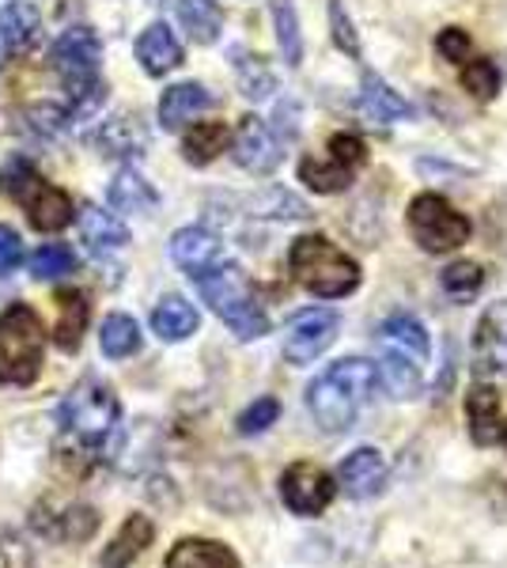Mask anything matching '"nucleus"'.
Segmentation results:
<instances>
[{
  "instance_id": "nucleus-7",
  "label": "nucleus",
  "mask_w": 507,
  "mask_h": 568,
  "mask_svg": "<svg viewBox=\"0 0 507 568\" xmlns=\"http://www.w3.org/2000/svg\"><path fill=\"white\" fill-rule=\"evenodd\" d=\"M42 318L27 304H12L0 315V383L4 387H31L42 372Z\"/></svg>"
},
{
  "instance_id": "nucleus-29",
  "label": "nucleus",
  "mask_w": 507,
  "mask_h": 568,
  "mask_svg": "<svg viewBox=\"0 0 507 568\" xmlns=\"http://www.w3.org/2000/svg\"><path fill=\"white\" fill-rule=\"evenodd\" d=\"M174 12H179L182 31L201 45L216 42L220 31H224V12H220L216 0H179Z\"/></svg>"
},
{
  "instance_id": "nucleus-30",
  "label": "nucleus",
  "mask_w": 507,
  "mask_h": 568,
  "mask_svg": "<svg viewBox=\"0 0 507 568\" xmlns=\"http://www.w3.org/2000/svg\"><path fill=\"white\" fill-rule=\"evenodd\" d=\"M227 144H232V130H227L224 122H197L182 136V155H186L193 168H205V163L216 160Z\"/></svg>"
},
{
  "instance_id": "nucleus-20",
  "label": "nucleus",
  "mask_w": 507,
  "mask_h": 568,
  "mask_svg": "<svg viewBox=\"0 0 507 568\" xmlns=\"http://www.w3.org/2000/svg\"><path fill=\"white\" fill-rule=\"evenodd\" d=\"M466 425L477 444L500 439V394H496L493 383H477L466 394Z\"/></svg>"
},
{
  "instance_id": "nucleus-42",
  "label": "nucleus",
  "mask_w": 507,
  "mask_h": 568,
  "mask_svg": "<svg viewBox=\"0 0 507 568\" xmlns=\"http://www.w3.org/2000/svg\"><path fill=\"white\" fill-rule=\"evenodd\" d=\"M500 439H504V444H507V425H500Z\"/></svg>"
},
{
  "instance_id": "nucleus-8",
  "label": "nucleus",
  "mask_w": 507,
  "mask_h": 568,
  "mask_svg": "<svg viewBox=\"0 0 507 568\" xmlns=\"http://www.w3.org/2000/svg\"><path fill=\"white\" fill-rule=\"evenodd\" d=\"M0 186H4V194L12 201H20V209L27 213V220H31L34 232H61V227H69L72 216H77L72 197L53 186V182H45L39 171L23 160L4 171Z\"/></svg>"
},
{
  "instance_id": "nucleus-16",
  "label": "nucleus",
  "mask_w": 507,
  "mask_h": 568,
  "mask_svg": "<svg viewBox=\"0 0 507 568\" xmlns=\"http://www.w3.org/2000/svg\"><path fill=\"white\" fill-rule=\"evenodd\" d=\"M171 258L174 265H182L190 277H201L212 265L224 262V243H220L209 227H182L171 240Z\"/></svg>"
},
{
  "instance_id": "nucleus-21",
  "label": "nucleus",
  "mask_w": 507,
  "mask_h": 568,
  "mask_svg": "<svg viewBox=\"0 0 507 568\" xmlns=\"http://www.w3.org/2000/svg\"><path fill=\"white\" fill-rule=\"evenodd\" d=\"M152 538H155V524L149 516H129L122 530L114 535V542L103 549V568H129L152 546Z\"/></svg>"
},
{
  "instance_id": "nucleus-1",
  "label": "nucleus",
  "mask_w": 507,
  "mask_h": 568,
  "mask_svg": "<svg viewBox=\"0 0 507 568\" xmlns=\"http://www.w3.org/2000/svg\"><path fill=\"white\" fill-rule=\"evenodd\" d=\"M375 387H379V368L364 356H345V361L315 375V383L307 387V409L322 433H348L359 409L372 402Z\"/></svg>"
},
{
  "instance_id": "nucleus-33",
  "label": "nucleus",
  "mask_w": 507,
  "mask_h": 568,
  "mask_svg": "<svg viewBox=\"0 0 507 568\" xmlns=\"http://www.w3.org/2000/svg\"><path fill=\"white\" fill-rule=\"evenodd\" d=\"M235 77L246 99H270V91L276 88L273 69L262 58H254V53H235Z\"/></svg>"
},
{
  "instance_id": "nucleus-31",
  "label": "nucleus",
  "mask_w": 507,
  "mask_h": 568,
  "mask_svg": "<svg viewBox=\"0 0 507 568\" xmlns=\"http://www.w3.org/2000/svg\"><path fill=\"white\" fill-rule=\"evenodd\" d=\"M99 345H103V353L110 361H125V356L141 353V326L118 311V315H110L103 329H99Z\"/></svg>"
},
{
  "instance_id": "nucleus-24",
  "label": "nucleus",
  "mask_w": 507,
  "mask_h": 568,
  "mask_svg": "<svg viewBox=\"0 0 507 568\" xmlns=\"http://www.w3.org/2000/svg\"><path fill=\"white\" fill-rule=\"evenodd\" d=\"M80 235H84L91 254H114L129 243V227L122 220L114 213H107V209H95V205L80 213Z\"/></svg>"
},
{
  "instance_id": "nucleus-4",
  "label": "nucleus",
  "mask_w": 507,
  "mask_h": 568,
  "mask_svg": "<svg viewBox=\"0 0 507 568\" xmlns=\"http://www.w3.org/2000/svg\"><path fill=\"white\" fill-rule=\"evenodd\" d=\"M193 284H197L201 300L232 326V334L239 342H257V337L270 334V315H265L262 304L254 300L251 281L243 277L239 265L220 262V265H212L209 273L193 277Z\"/></svg>"
},
{
  "instance_id": "nucleus-22",
  "label": "nucleus",
  "mask_w": 507,
  "mask_h": 568,
  "mask_svg": "<svg viewBox=\"0 0 507 568\" xmlns=\"http://www.w3.org/2000/svg\"><path fill=\"white\" fill-rule=\"evenodd\" d=\"M39 31H42V16L34 4H27V0H8L4 8H0V39H4L8 50H31L34 42H39Z\"/></svg>"
},
{
  "instance_id": "nucleus-13",
  "label": "nucleus",
  "mask_w": 507,
  "mask_h": 568,
  "mask_svg": "<svg viewBox=\"0 0 507 568\" xmlns=\"http://www.w3.org/2000/svg\"><path fill=\"white\" fill-rule=\"evenodd\" d=\"M337 329H341L337 311H329V307L303 311V315L292 318L288 337H284V361L296 364V368L315 364L318 356L337 342Z\"/></svg>"
},
{
  "instance_id": "nucleus-32",
  "label": "nucleus",
  "mask_w": 507,
  "mask_h": 568,
  "mask_svg": "<svg viewBox=\"0 0 507 568\" xmlns=\"http://www.w3.org/2000/svg\"><path fill=\"white\" fill-rule=\"evenodd\" d=\"M273 23H276V42H281V53L292 69L303 61V34H300V20L292 0H276L273 4Z\"/></svg>"
},
{
  "instance_id": "nucleus-28",
  "label": "nucleus",
  "mask_w": 507,
  "mask_h": 568,
  "mask_svg": "<svg viewBox=\"0 0 507 568\" xmlns=\"http://www.w3.org/2000/svg\"><path fill=\"white\" fill-rule=\"evenodd\" d=\"M144 144H149V133H144V125L133 114L110 118L103 130H99V149L114 155V160H133V155L144 152Z\"/></svg>"
},
{
  "instance_id": "nucleus-27",
  "label": "nucleus",
  "mask_w": 507,
  "mask_h": 568,
  "mask_svg": "<svg viewBox=\"0 0 507 568\" xmlns=\"http://www.w3.org/2000/svg\"><path fill=\"white\" fill-rule=\"evenodd\" d=\"M107 197L118 213H149V209H155V201H160L152 182L144 175H136L133 168L118 171L114 182H110V190H107Z\"/></svg>"
},
{
  "instance_id": "nucleus-36",
  "label": "nucleus",
  "mask_w": 507,
  "mask_h": 568,
  "mask_svg": "<svg viewBox=\"0 0 507 568\" xmlns=\"http://www.w3.org/2000/svg\"><path fill=\"white\" fill-rule=\"evenodd\" d=\"M95 527H99V516L91 508H69L58 519V527H50L45 535H50V538H64V542H84V538L95 535Z\"/></svg>"
},
{
  "instance_id": "nucleus-37",
  "label": "nucleus",
  "mask_w": 507,
  "mask_h": 568,
  "mask_svg": "<svg viewBox=\"0 0 507 568\" xmlns=\"http://www.w3.org/2000/svg\"><path fill=\"white\" fill-rule=\"evenodd\" d=\"M463 88L469 91L474 99H493L500 91V72L488 58H477V61H466L463 69Z\"/></svg>"
},
{
  "instance_id": "nucleus-35",
  "label": "nucleus",
  "mask_w": 507,
  "mask_h": 568,
  "mask_svg": "<svg viewBox=\"0 0 507 568\" xmlns=\"http://www.w3.org/2000/svg\"><path fill=\"white\" fill-rule=\"evenodd\" d=\"M485 284V270L477 262H455L444 270V292L450 300H474Z\"/></svg>"
},
{
  "instance_id": "nucleus-25",
  "label": "nucleus",
  "mask_w": 507,
  "mask_h": 568,
  "mask_svg": "<svg viewBox=\"0 0 507 568\" xmlns=\"http://www.w3.org/2000/svg\"><path fill=\"white\" fill-rule=\"evenodd\" d=\"M197 323H201L197 307L182 296H163L152 311V329L163 342H186L193 329H197Z\"/></svg>"
},
{
  "instance_id": "nucleus-15",
  "label": "nucleus",
  "mask_w": 507,
  "mask_h": 568,
  "mask_svg": "<svg viewBox=\"0 0 507 568\" xmlns=\"http://www.w3.org/2000/svg\"><path fill=\"white\" fill-rule=\"evenodd\" d=\"M337 485L353 500H367L375 493H383L386 485V459L375 447H356L353 455H345V463L337 466Z\"/></svg>"
},
{
  "instance_id": "nucleus-26",
  "label": "nucleus",
  "mask_w": 507,
  "mask_h": 568,
  "mask_svg": "<svg viewBox=\"0 0 507 568\" xmlns=\"http://www.w3.org/2000/svg\"><path fill=\"white\" fill-rule=\"evenodd\" d=\"M359 106H364V114L372 118V122H379V125H394V122H402V118H409V103H405V99L391 84H386V80L372 77V72L364 77Z\"/></svg>"
},
{
  "instance_id": "nucleus-19",
  "label": "nucleus",
  "mask_w": 507,
  "mask_h": 568,
  "mask_svg": "<svg viewBox=\"0 0 507 568\" xmlns=\"http://www.w3.org/2000/svg\"><path fill=\"white\" fill-rule=\"evenodd\" d=\"M212 106V95L201 84H174L163 91L160 99V125L163 130H182L186 122H193L197 114H205Z\"/></svg>"
},
{
  "instance_id": "nucleus-17",
  "label": "nucleus",
  "mask_w": 507,
  "mask_h": 568,
  "mask_svg": "<svg viewBox=\"0 0 507 568\" xmlns=\"http://www.w3.org/2000/svg\"><path fill=\"white\" fill-rule=\"evenodd\" d=\"M136 61L149 77H168L171 69H179L182 61V42L174 39L168 23H152L149 31L136 39Z\"/></svg>"
},
{
  "instance_id": "nucleus-12",
  "label": "nucleus",
  "mask_w": 507,
  "mask_h": 568,
  "mask_svg": "<svg viewBox=\"0 0 507 568\" xmlns=\"http://www.w3.org/2000/svg\"><path fill=\"white\" fill-rule=\"evenodd\" d=\"M337 497V481L329 470H322L318 463H292L281 474V500L292 516L300 519H315L334 504Z\"/></svg>"
},
{
  "instance_id": "nucleus-9",
  "label": "nucleus",
  "mask_w": 507,
  "mask_h": 568,
  "mask_svg": "<svg viewBox=\"0 0 507 568\" xmlns=\"http://www.w3.org/2000/svg\"><path fill=\"white\" fill-rule=\"evenodd\" d=\"M409 232L428 254H447V251H458L466 240H469V216L458 213L447 197L439 194H420L413 197L409 205Z\"/></svg>"
},
{
  "instance_id": "nucleus-5",
  "label": "nucleus",
  "mask_w": 507,
  "mask_h": 568,
  "mask_svg": "<svg viewBox=\"0 0 507 568\" xmlns=\"http://www.w3.org/2000/svg\"><path fill=\"white\" fill-rule=\"evenodd\" d=\"M50 65L64 80L72 99V114H88L103 103L99 65H103V42L91 27H69L50 50Z\"/></svg>"
},
{
  "instance_id": "nucleus-11",
  "label": "nucleus",
  "mask_w": 507,
  "mask_h": 568,
  "mask_svg": "<svg viewBox=\"0 0 507 568\" xmlns=\"http://www.w3.org/2000/svg\"><path fill=\"white\" fill-rule=\"evenodd\" d=\"M469 372L477 383H493V387L507 383V300L485 307L469 345Z\"/></svg>"
},
{
  "instance_id": "nucleus-41",
  "label": "nucleus",
  "mask_w": 507,
  "mask_h": 568,
  "mask_svg": "<svg viewBox=\"0 0 507 568\" xmlns=\"http://www.w3.org/2000/svg\"><path fill=\"white\" fill-rule=\"evenodd\" d=\"M329 20H334V39H337V45L341 50H348L356 58L359 53V42H356V34H353V23H348V16H345V8L337 4H329Z\"/></svg>"
},
{
  "instance_id": "nucleus-14",
  "label": "nucleus",
  "mask_w": 507,
  "mask_h": 568,
  "mask_svg": "<svg viewBox=\"0 0 507 568\" xmlns=\"http://www.w3.org/2000/svg\"><path fill=\"white\" fill-rule=\"evenodd\" d=\"M235 163L251 175H270V171L281 163V144L270 125L262 118H243L235 130Z\"/></svg>"
},
{
  "instance_id": "nucleus-39",
  "label": "nucleus",
  "mask_w": 507,
  "mask_h": 568,
  "mask_svg": "<svg viewBox=\"0 0 507 568\" xmlns=\"http://www.w3.org/2000/svg\"><path fill=\"white\" fill-rule=\"evenodd\" d=\"M436 50L444 53V61H466V53H469V34L463 31V27H447V31H439V39H436Z\"/></svg>"
},
{
  "instance_id": "nucleus-18",
  "label": "nucleus",
  "mask_w": 507,
  "mask_h": 568,
  "mask_svg": "<svg viewBox=\"0 0 507 568\" xmlns=\"http://www.w3.org/2000/svg\"><path fill=\"white\" fill-rule=\"evenodd\" d=\"M163 568H243L232 546L212 542V538H182L174 542Z\"/></svg>"
},
{
  "instance_id": "nucleus-23",
  "label": "nucleus",
  "mask_w": 507,
  "mask_h": 568,
  "mask_svg": "<svg viewBox=\"0 0 507 568\" xmlns=\"http://www.w3.org/2000/svg\"><path fill=\"white\" fill-rule=\"evenodd\" d=\"M88 318H91V304L84 292L64 288L58 296V334H53V342H58L64 353H77L88 334Z\"/></svg>"
},
{
  "instance_id": "nucleus-34",
  "label": "nucleus",
  "mask_w": 507,
  "mask_h": 568,
  "mask_svg": "<svg viewBox=\"0 0 507 568\" xmlns=\"http://www.w3.org/2000/svg\"><path fill=\"white\" fill-rule=\"evenodd\" d=\"M27 265H31V273L39 281L69 277V273L77 270V254H72V246H64V243H45L31 254V262Z\"/></svg>"
},
{
  "instance_id": "nucleus-10",
  "label": "nucleus",
  "mask_w": 507,
  "mask_h": 568,
  "mask_svg": "<svg viewBox=\"0 0 507 568\" xmlns=\"http://www.w3.org/2000/svg\"><path fill=\"white\" fill-rule=\"evenodd\" d=\"M367 163V144L356 133H337L329 136L326 155H307L300 163V179L307 182L315 194H341L353 186L359 168Z\"/></svg>"
},
{
  "instance_id": "nucleus-38",
  "label": "nucleus",
  "mask_w": 507,
  "mask_h": 568,
  "mask_svg": "<svg viewBox=\"0 0 507 568\" xmlns=\"http://www.w3.org/2000/svg\"><path fill=\"white\" fill-rule=\"evenodd\" d=\"M276 417H281V402H276V398H257L254 406H246L243 417H239V433L257 436V433H265L270 425H276Z\"/></svg>"
},
{
  "instance_id": "nucleus-3",
  "label": "nucleus",
  "mask_w": 507,
  "mask_h": 568,
  "mask_svg": "<svg viewBox=\"0 0 507 568\" xmlns=\"http://www.w3.org/2000/svg\"><path fill=\"white\" fill-rule=\"evenodd\" d=\"M288 270L311 296L318 300H345L359 288V265L326 235H300L288 251Z\"/></svg>"
},
{
  "instance_id": "nucleus-2",
  "label": "nucleus",
  "mask_w": 507,
  "mask_h": 568,
  "mask_svg": "<svg viewBox=\"0 0 507 568\" xmlns=\"http://www.w3.org/2000/svg\"><path fill=\"white\" fill-rule=\"evenodd\" d=\"M379 353L383 361L375 364L379 368V379L386 383L391 398L409 402L417 398L424 387V368H428L432 356V337L417 315H391L379 329Z\"/></svg>"
},
{
  "instance_id": "nucleus-6",
  "label": "nucleus",
  "mask_w": 507,
  "mask_h": 568,
  "mask_svg": "<svg viewBox=\"0 0 507 568\" xmlns=\"http://www.w3.org/2000/svg\"><path fill=\"white\" fill-rule=\"evenodd\" d=\"M58 425L80 447H103L118 433V425H122V402H118V394L107 383L84 379L64 394L58 409Z\"/></svg>"
},
{
  "instance_id": "nucleus-40",
  "label": "nucleus",
  "mask_w": 507,
  "mask_h": 568,
  "mask_svg": "<svg viewBox=\"0 0 507 568\" xmlns=\"http://www.w3.org/2000/svg\"><path fill=\"white\" fill-rule=\"evenodd\" d=\"M20 262H23V243H20V235H16L8 224H0V277H4V273H12Z\"/></svg>"
}]
</instances>
